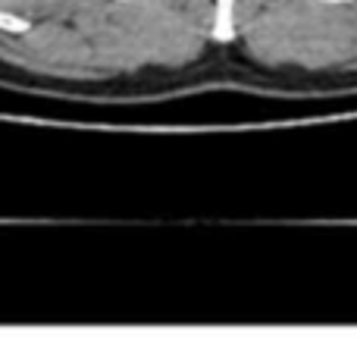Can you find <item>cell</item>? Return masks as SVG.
<instances>
[{
    "instance_id": "cell-1",
    "label": "cell",
    "mask_w": 357,
    "mask_h": 345,
    "mask_svg": "<svg viewBox=\"0 0 357 345\" xmlns=\"http://www.w3.org/2000/svg\"><path fill=\"white\" fill-rule=\"evenodd\" d=\"M0 29H10V31H25V22L16 16H6V13H0Z\"/></svg>"
}]
</instances>
